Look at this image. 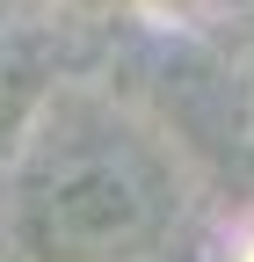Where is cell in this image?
<instances>
[{"instance_id":"6da1fadb","label":"cell","mask_w":254,"mask_h":262,"mask_svg":"<svg viewBox=\"0 0 254 262\" xmlns=\"http://www.w3.org/2000/svg\"><path fill=\"white\" fill-rule=\"evenodd\" d=\"M22 211L44 262H131L160 241L167 189L131 139H66L37 160Z\"/></svg>"},{"instance_id":"7a4b0ae2","label":"cell","mask_w":254,"mask_h":262,"mask_svg":"<svg viewBox=\"0 0 254 262\" xmlns=\"http://www.w3.org/2000/svg\"><path fill=\"white\" fill-rule=\"evenodd\" d=\"M240 262H254V241H247V248H240Z\"/></svg>"}]
</instances>
